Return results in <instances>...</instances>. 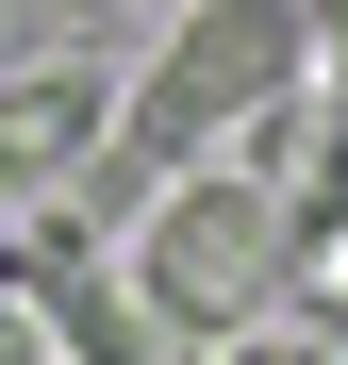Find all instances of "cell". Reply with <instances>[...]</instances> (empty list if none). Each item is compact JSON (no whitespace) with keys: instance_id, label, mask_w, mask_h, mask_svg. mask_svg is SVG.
I'll list each match as a JSON object with an SVG mask.
<instances>
[{"instance_id":"6da1fadb","label":"cell","mask_w":348,"mask_h":365,"mask_svg":"<svg viewBox=\"0 0 348 365\" xmlns=\"http://www.w3.org/2000/svg\"><path fill=\"white\" fill-rule=\"evenodd\" d=\"M315 83V0H183L133 67V116H116V166L133 182H199L265 133L282 100Z\"/></svg>"},{"instance_id":"7a4b0ae2","label":"cell","mask_w":348,"mask_h":365,"mask_svg":"<svg viewBox=\"0 0 348 365\" xmlns=\"http://www.w3.org/2000/svg\"><path fill=\"white\" fill-rule=\"evenodd\" d=\"M116 266L149 282L166 332H265V299L299 282V216H282V182L199 166V182H166V200L133 216V250H116Z\"/></svg>"},{"instance_id":"3957f363","label":"cell","mask_w":348,"mask_h":365,"mask_svg":"<svg viewBox=\"0 0 348 365\" xmlns=\"http://www.w3.org/2000/svg\"><path fill=\"white\" fill-rule=\"evenodd\" d=\"M50 332H67V365H166V316L133 266H83L67 299H50Z\"/></svg>"},{"instance_id":"277c9868","label":"cell","mask_w":348,"mask_h":365,"mask_svg":"<svg viewBox=\"0 0 348 365\" xmlns=\"http://www.w3.org/2000/svg\"><path fill=\"white\" fill-rule=\"evenodd\" d=\"M0 365H67V332H50V299H33V282H0Z\"/></svg>"},{"instance_id":"5b68a950","label":"cell","mask_w":348,"mask_h":365,"mask_svg":"<svg viewBox=\"0 0 348 365\" xmlns=\"http://www.w3.org/2000/svg\"><path fill=\"white\" fill-rule=\"evenodd\" d=\"M216 365H348V332H232Z\"/></svg>"},{"instance_id":"8992f818","label":"cell","mask_w":348,"mask_h":365,"mask_svg":"<svg viewBox=\"0 0 348 365\" xmlns=\"http://www.w3.org/2000/svg\"><path fill=\"white\" fill-rule=\"evenodd\" d=\"M315 67H332V83H348V0H315Z\"/></svg>"},{"instance_id":"52a82bcc","label":"cell","mask_w":348,"mask_h":365,"mask_svg":"<svg viewBox=\"0 0 348 365\" xmlns=\"http://www.w3.org/2000/svg\"><path fill=\"white\" fill-rule=\"evenodd\" d=\"M315 282H348V250H332V266H315Z\"/></svg>"}]
</instances>
